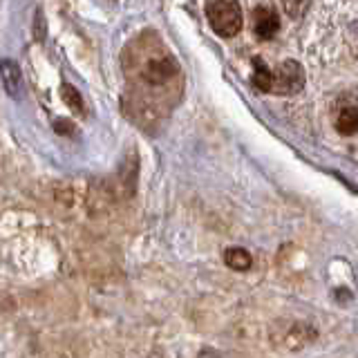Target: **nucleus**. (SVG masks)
I'll return each instance as SVG.
<instances>
[{"label": "nucleus", "instance_id": "f257e3e1", "mask_svg": "<svg viewBox=\"0 0 358 358\" xmlns=\"http://www.w3.org/2000/svg\"><path fill=\"white\" fill-rule=\"evenodd\" d=\"M137 48L139 52L132 56L128 65L130 96L134 99L132 110H137V115L141 112V115L157 117L155 99H150L157 96V106L164 115V108L173 106L175 81H179V65L175 56L159 43V38L137 41Z\"/></svg>", "mask_w": 358, "mask_h": 358}, {"label": "nucleus", "instance_id": "f03ea898", "mask_svg": "<svg viewBox=\"0 0 358 358\" xmlns=\"http://www.w3.org/2000/svg\"><path fill=\"white\" fill-rule=\"evenodd\" d=\"M206 18L210 29L222 38L238 36L244 22L238 0H206Z\"/></svg>", "mask_w": 358, "mask_h": 358}, {"label": "nucleus", "instance_id": "7ed1b4c3", "mask_svg": "<svg viewBox=\"0 0 358 358\" xmlns=\"http://www.w3.org/2000/svg\"><path fill=\"white\" fill-rule=\"evenodd\" d=\"M302 85H305V72H302L300 63L296 61H285L278 65V70L273 72V85L271 92L275 94H298Z\"/></svg>", "mask_w": 358, "mask_h": 358}, {"label": "nucleus", "instance_id": "20e7f679", "mask_svg": "<svg viewBox=\"0 0 358 358\" xmlns=\"http://www.w3.org/2000/svg\"><path fill=\"white\" fill-rule=\"evenodd\" d=\"M280 29V20L275 16L273 9L268 7H255L253 11V31L260 36L262 41H268L273 38Z\"/></svg>", "mask_w": 358, "mask_h": 358}, {"label": "nucleus", "instance_id": "39448f33", "mask_svg": "<svg viewBox=\"0 0 358 358\" xmlns=\"http://www.w3.org/2000/svg\"><path fill=\"white\" fill-rule=\"evenodd\" d=\"M0 78H3V85L7 90L9 96L18 99L20 96V90H22V74H20V67L14 63L5 59L3 63H0Z\"/></svg>", "mask_w": 358, "mask_h": 358}, {"label": "nucleus", "instance_id": "423d86ee", "mask_svg": "<svg viewBox=\"0 0 358 358\" xmlns=\"http://www.w3.org/2000/svg\"><path fill=\"white\" fill-rule=\"evenodd\" d=\"M334 123H336V130L341 134H354L358 130V106H343L336 110V117H334Z\"/></svg>", "mask_w": 358, "mask_h": 358}, {"label": "nucleus", "instance_id": "0eeeda50", "mask_svg": "<svg viewBox=\"0 0 358 358\" xmlns=\"http://www.w3.org/2000/svg\"><path fill=\"white\" fill-rule=\"evenodd\" d=\"M224 262H227L233 271H246V268H251L253 264L251 253L246 249H240V246H233V249L224 253Z\"/></svg>", "mask_w": 358, "mask_h": 358}, {"label": "nucleus", "instance_id": "6e6552de", "mask_svg": "<svg viewBox=\"0 0 358 358\" xmlns=\"http://www.w3.org/2000/svg\"><path fill=\"white\" fill-rule=\"evenodd\" d=\"M253 85L260 90V92H271V85H273V72L268 70V67L260 59H255Z\"/></svg>", "mask_w": 358, "mask_h": 358}, {"label": "nucleus", "instance_id": "1a4fd4ad", "mask_svg": "<svg viewBox=\"0 0 358 358\" xmlns=\"http://www.w3.org/2000/svg\"><path fill=\"white\" fill-rule=\"evenodd\" d=\"M63 99H65V103L76 112V115H85L83 99H81V94H78V90H76V87H72V85H63Z\"/></svg>", "mask_w": 358, "mask_h": 358}, {"label": "nucleus", "instance_id": "9d476101", "mask_svg": "<svg viewBox=\"0 0 358 358\" xmlns=\"http://www.w3.org/2000/svg\"><path fill=\"white\" fill-rule=\"evenodd\" d=\"M307 5H309V0H282V9L291 18H300L302 11L307 9Z\"/></svg>", "mask_w": 358, "mask_h": 358}, {"label": "nucleus", "instance_id": "9b49d317", "mask_svg": "<svg viewBox=\"0 0 358 358\" xmlns=\"http://www.w3.org/2000/svg\"><path fill=\"white\" fill-rule=\"evenodd\" d=\"M36 38H45V20H43V11H36Z\"/></svg>", "mask_w": 358, "mask_h": 358}, {"label": "nucleus", "instance_id": "f8f14e48", "mask_svg": "<svg viewBox=\"0 0 358 358\" xmlns=\"http://www.w3.org/2000/svg\"><path fill=\"white\" fill-rule=\"evenodd\" d=\"M72 123L70 121H65V119H59L56 121V132H61V134H72Z\"/></svg>", "mask_w": 358, "mask_h": 358}]
</instances>
